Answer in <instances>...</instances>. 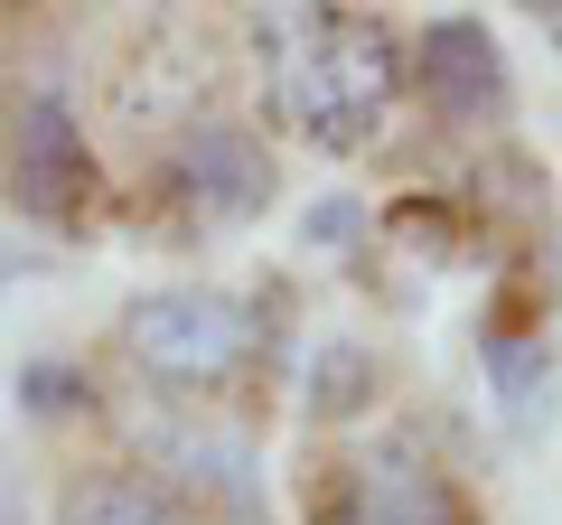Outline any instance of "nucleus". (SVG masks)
<instances>
[{
  "instance_id": "7ed1b4c3",
  "label": "nucleus",
  "mask_w": 562,
  "mask_h": 525,
  "mask_svg": "<svg viewBox=\"0 0 562 525\" xmlns=\"http://www.w3.org/2000/svg\"><path fill=\"white\" fill-rule=\"evenodd\" d=\"M301 525H479V498L422 432H375L301 469Z\"/></svg>"
},
{
  "instance_id": "9d476101",
  "label": "nucleus",
  "mask_w": 562,
  "mask_h": 525,
  "mask_svg": "<svg viewBox=\"0 0 562 525\" xmlns=\"http://www.w3.org/2000/svg\"><path fill=\"white\" fill-rule=\"evenodd\" d=\"M384 394V357L366 338H319V357H310V423L319 432H347L357 413H375Z\"/></svg>"
},
{
  "instance_id": "f257e3e1",
  "label": "nucleus",
  "mask_w": 562,
  "mask_h": 525,
  "mask_svg": "<svg viewBox=\"0 0 562 525\" xmlns=\"http://www.w3.org/2000/svg\"><path fill=\"white\" fill-rule=\"evenodd\" d=\"M262 113L319 160H366L403 113V29L375 10H262Z\"/></svg>"
},
{
  "instance_id": "20e7f679",
  "label": "nucleus",
  "mask_w": 562,
  "mask_h": 525,
  "mask_svg": "<svg viewBox=\"0 0 562 525\" xmlns=\"http://www.w3.org/2000/svg\"><path fill=\"white\" fill-rule=\"evenodd\" d=\"M0 198L47 235H85L103 216V150L57 76L0 85Z\"/></svg>"
},
{
  "instance_id": "f03ea898",
  "label": "nucleus",
  "mask_w": 562,
  "mask_h": 525,
  "mask_svg": "<svg viewBox=\"0 0 562 525\" xmlns=\"http://www.w3.org/2000/svg\"><path fill=\"white\" fill-rule=\"evenodd\" d=\"M113 366L160 413H235L272 376V310L235 282H150L113 320Z\"/></svg>"
},
{
  "instance_id": "f8f14e48",
  "label": "nucleus",
  "mask_w": 562,
  "mask_h": 525,
  "mask_svg": "<svg viewBox=\"0 0 562 525\" xmlns=\"http://www.w3.org/2000/svg\"><path fill=\"white\" fill-rule=\"evenodd\" d=\"M535 20H543V38H553V57H562V10H535Z\"/></svg>"
},
{
  "instance_id": "9b49d317",
  "label": "nucleus",
  "mask_w": 562,
  "mask_h": 525,
  "mask_svg": "<svg viewBox=\"0 0 562 525\" xmlns=\"http://www.w3.org/2000/svg\"><path fill=\"white\" fill-rule=\"evenodd\" d=\"M0 525H29V488H20V469H10V450H0Z\"/></svg>"
},
{
  "instance_id": "6e6552de",
  "label": "nucleus",
  "mask_w": 562,
  "mask_h": 525,
  "mask_svg": "<svg viewBox=\"0 0 562 525\" xmlns=\"http://www.w3.org/2000/svg\"><path fill=\"white\" fill-rule=\"evenodd\" d=\"M47 525H188V506L122 450V460H76L66 469L57 498H47Z\"/></svg>"
},
{
  "instance_id": "1a4fd4ad",
  "label": "nucleus",
  "mask_w": 562,
  "mask_h": 525,
  "mask_svg": "<svg viewBox=\"0 0 562 525\" xmlns=\"http://www.w3.org/2000/svg\"><path fill=\"white\" fill-rule=\"evenodd\" d=\"M479 366H487V404H497V423L516 432V442H535L543 413H553L562 394V347L543 338L535 320H506L479 338Z\"/></svg>"
},
{
  "instance_id": "423d86ee",
  "label": "nucleus",
  "mask_w": 562,
  "mask_h": 525,
  "mask_svg": "<svg viewBox=\"0 0 562 525\" xmlns=\"http://www.w3.org/2000/svg\"><path fill=\"white\" fill-rule=\"evenodd\" d=\"M132 460L188 506V525H262V450L235 413H169L132 442Z\"/></svg>"
},
{
  "instance_id": "0eeeda50",
  "label": "nucleus",
  "mask_w": 562,
  "mask_h": 525,
  "mask_svg": "<svg viewBox=\"0 0 562 525\" xmlns=\"http://www.w3.org/2000/svg\"><path fill=\"white\" fill-rule=\"evenodd\" d=\"M403 103L441 122V132H497L516 113V76H506V47L487 20L469 10H441L403 38Z\"/></svg>"
},
{
  "instance_id": "39448f33",
  "label": "nucleus",
  "mask_w": 562,
  "mask_h": 525,
  "mask_svg": "<svg viewBox=\"0 0 562 525\" xmlns=\"http://www.w3.org/2000/svg\"><path fill=\"white\" fill-rule=\"evenodd\" d=\"M272 198H281L272 142H262L244 113L179 122V142L150 169V206H160L169 235H244V225L272 216Z\"/></svg>"
}]
</instances>
